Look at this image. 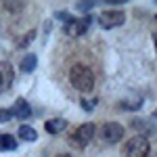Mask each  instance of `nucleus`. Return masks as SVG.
I'll return each instance as SVG.
<instances>
[{"instance_id":"obj_10","label":"nucleus","mask_w":157,"mask_h":157,"mask_svg":"<svg viewBox=\"0 0 157 157\" xmlns=\"http://www.w3.org/2000/svg\"><path fill=\"white\" fill-rule=\"evenodd\" d=\"M44 128H46V132H48V134H61L63 130H65V128H67V121L61 120V117H55V120H46Z\"/></svg>"},{"instance_id":"obj_6","label":"nucleus","mask_w":157,"mask_h":157,"mask_svg":"<svg viewBox=\"0 0 157 157\" xmlns=\"http://www.w3.org/2000/svg\"><path fill=\"white\" fill-rule=\"evenodd\" d=\"M13 80H15V71H13V65L6 61H0V92H6L11 88Z\"/></svg>"},{"instance_id":"obj_12","label":"nucleus","mask_w":157,"mask_h":157,"mask_svg":"<svg viewBox=\"0 0 157 157\" xmlns=\"http://www.w3.org/2000/svg\"><path fill=\"white\" fill-rule=\"evenodd\" d=\"M19 136L23 138V140H29V143H34L38 138V134H36V130L32 128V126H27V124H23V126H19Z\"/></svg>"},{"instance_id":"obj_18","label":"nucleus","mask_w":157,"mask_h":157,"mask_svg":"<svg viewBox=\"0 0 157 157\" xmlns=\"http://www.w3.org/2000/svg\"><path fill=\"white\" fill-rule=\"evenodd\" d=\"M4 6H6V9H9V11H21V9H23V2H17V4H15V2H6V4H4Z\"/></svg>"},{"instance_id":"obj_3","label":"nucleus","mask_w":157,"mask_h":157,"mask_svg":"<svg viewBox=\"0 0 157 157\" xmlns=\"http://www.w3.org/2000/svg\"><path fill=\"white\" fill-rule=\"evenodd\" d=\"M94 134H97V126H94V124H82V126L71 134V145H75V147L88 145Z\"/></svg>"},{"instance_id":"obj_8","label":"nucleus","mask_w":157,"mask_h":157,"mask_svg":"<svg viewBox=\"0 0 157 157\" xmlns=\"http://www.w3.org/2000/svg\"><path fill=\"white\" fill-rule=\"evenodd\" d=\"M130 126H132V130H136L143 138H145V136H153V134L157 132V126L151 120H132Z\"/></svg>"},{"instance_id":"obj_23","label":"nucleus","mask_w":157,"mask_h":157,"mask_svg":"<svg viewBox=\"0 0 157 157\" xmlns=\"http://www.w3.org/2000/svg\"><path fill=\"white\" fill-rule=\"evenodd\" d=\"M155 4H157V0H155Z\"/></svg>"},{"instance_id":"obj_20","label":"nucleus","mask_w":157,"mask_h":157,"mask_svg":"<svg viewBox=\"0 0 157 157\" xmlns=\"http://www.w3.org/2000/svg\"><path fill=\"white\" fill-rule=\"evenodd\" d=\"M153 40H155V48H157V34H153Z\"/></svg>"},{"instance_id":"obj_13","label":"nucleus","mask_w":157,"mask_h":157,"mask_svg":"<svg viewBox=\"0 0 157 157\" xmlns=\"http://www.w3.org/2000/svg\"><path fill=\"white\" fill-rule=\"evenodd\" d=\"M0 149L13 151V149H17V140L13 138L11 134H0Z\"/></svg>"},{"instance_id":"obj_21","label":"nucleus","mask_w":157,"mask_h":157,"mask_svg":"<svg viewBox=\"0 0 157 157\" xmlns=\"http://www.w3.org/2000/svg\"><path fill=\"white\" fill-rule=\"evenodd\" d=\"M57 157H69V155H65V153H63V155H57Z\"/></svg>"},{"instance_id":"obj_17","label":"nucleus","mask_w":157,"mask_h":157,"mask_svg":"<svg viewBox=\"0 0 157 157\" xmlns=\"http://www.w3.org/2000/svg\"><path fill=\"white\" fill-rule=\"evenodd\" d=\"M34 36H36V32L32 29L29 34H25V38H23V40H21V42H19V46H27V44H29V42L34 40Z\"/></svg>"},{"instance_id":"obj_22","label":"nucleus","mask_w":157,"mask_h":157,"mask_svg":"<svg viewBox=\"0 0 157 157\" xmlns=\"http://www.w3.org/2000/svg\"><path fill=\"white\" fill-rule=\"evenodd\" d=\"M153 117H157V111H155V113H153Z\"/></svg>"},{"instance_id":"obj_24","label":"nucleus","mask_w":157,"mask_h":157,"mask_svg":"<svg viewBox=\"0 0 157 157\" xmlns=\"http://www.w3.org/2000/svg\"><path fill=\"white\" fill-rule=\"evenodd\" d=\"M155 19H157V17H155Z\"/></svg>"},{"instance_id":"obj_14","label":"nucleus","mask_w":157,"mask_h":157,"mask_svg":"<svg viewBox=\"0 0 157 157\" xmlns=\"http://www.w3.org/2000/svg\"><path fill=\"white\" fill-rule=\"evenodd\" d=\"M55 17H57L59 21H63L65 25H69L71 21H75V19H73V17H71V15H69L67 11H59V13H55Z\"/></svg>"},{"instance_id":"obj_15","label":"nucleus","mask_w":157,"mask_h":157,"mask_svg":"<svg viewBox=\"0 0 157 157\" xmlns=\"http://www.w3.org/2000/svg\"><path fill=\"white\" fill-rule=\"evenodd\" d=\"M92 6H94V2H92V0H86V2H78V11H82V13L90 11Z\"/></svg>"},{"instance_id":"obj_1","label":"nucleus","mask_w":157,"mask_h":157,"mask_svg":"<svg viewBox=\"0 0 157 157\" xmlns=\"http://www.w3.org/2000/svg\"><path fill=\"white\" fill-rule=\"evenodd\" d=\"M69 82L80 92H90L94 86V75L86 65H73L69 69Z\"/></svg>"},{"instance_id":"obj_9","label":"nucleus","mask_w":157,"mask_h":157,"mask_svg":"<svg viewBox=\"0 0 157 157\" xmlns=\"http://www.w3.org/2000/svg\"><path fill=\"white\" fill-rule=\"evenodd\" d=\"M11 113L15 115V117H19V120H27V117H29V113H32V109H29V103H27L25 98L19 97L17 101H15V105H13Z\"/></svg>"},{"instance_id":"obj_16","label":"nucleus","mask_w":157,"mask_h":157,"mask_svg":"<svg viewBox=\"0 0 157 157\" xmlns=\"http://www.w3.org/2000/svg\"><path fill=\"white\" fill-rule=\"evenodd\" d=\"M9 120H13V113L9 109H0V121L4 124V121H9Z\"/></svg>"},{"instance_id":"obj_7","label":"nucleus","mask_w":157,"mask_h":157,"mask_svg":"<svg viewBox=\"0 0 157 157\" xmlns=\"http://www.w3.org/2000/svg\"><path fill=\"white\" fill-rule=\"evenodd\" d=\"M90 19H92V17H84V19H75V21H71L69 25H65L67 36H71V38L84 36L86 29H88V25H90Z\"/></svg>"},{"instance_id":"obj_19","label":"nucleus","mask_w":157,"mask_h":157,"mask_svg":"<svg viewBox=\"0 0 157 157\" xmlns=\"http://www.w3.org/2000/svg\"><path fill=\"white\" fill-rule=\"evenodd\" d=\"M92 103H97V101H82V107H84L86 111H92V109H94Z\"/></svg>"},{"instance_id":"obj_5","label":"nucleus","mask_w":157,"mask_h":157,"mask_svg":"<svg viewBox=\"0 0 157 157\" xmlns=\"http://www.w3.org/2000/svg\"><path fill=\"white\" fill-rule=\"evenodd\" d=\"M103 138L107 143H120L124 138V126L117 124V121H107L103 126Z\"/></svg>"},{"instance_id":"obj_4","label":"nucleus","mask_w":157,"mask_h":157,"mask_svg":"<svg viewBox=\"0 0 157 157\" xmlns=\"http://www.w3.org/2000/svg\"><path fill=\"white\" fill-rule=\"evenodd\" d=\"M126 21V15L121 11H103L98 15V23L101 27H105V29H111V27H117Z\"/></svg>"},{"instance_id":"obj_2","label":"nucleus","mask_w":157,"mask_h":157,"mask_svg":"<svg viewBox=\"0 0 157 157\" xmlns=\"http://www.w3.org/2000/svg\"><path fill=\"white\" fill-rule=\"evenodd\" d=\"M126 157H147L149 155V151H151V147H149V140L143 138V136H134L130 138V143L126 145Z\"/></svg>"},{"instance_id":"obj_11","label":"nucleus","mask_w":157,"mask_h":157,"mask_svg":"<svg viewBox=\"0 0 157 157\" xmlns=\"http://www.w3.org/2000/svg\"><path fill=\"white\" fill-rule=\"evenodd\" d=\"M36 65H38V57L29 52V55H25V57H23L21 65H19V69H21V71H25V73H32L34 69H36Z\"/></svg>"}]
</instances>
